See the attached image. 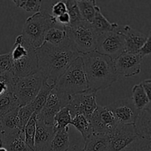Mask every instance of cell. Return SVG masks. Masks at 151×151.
I'll list each match as a JSON object with an SVG mask.
<instances>
[{
  "instance_id": "cell-6",
  "label": "cell",
  "mask_w": 151,
  "mask_h": 151,
  "mask_svg": "<svg viewBox=\"0 0 151 151\" xmlns=\"http://www.w3.org/2000/svg\"><path fill=\"white\" fill-rule=\"evenodd\" d=\"M45 81L47 79L40 71L29 76L16 78L13 93L19 106H25L33 101Z\"/></svg>"
},
{
  "instance_id": "cell-1",
  "label": "cell",
  "mask_w": 151,
  "mask_h": 151,
  "mask_svg": "<svg viewBox=\"0 0 151 151\" xmlns=\"http://www.w3.org/2000/svg\"><path fill=\"white\" fill-rule=\"evenodd\" d=\"M38 71L50 84H55L71 63L81 56L69 38L58 45L44 42L35 50Z\"/></svg>"
},
{
  "instance_id": "cell-14",
  "label": "cell",
  "mask_w": 151,
  "mask_h": 151,
  "mask_svg": "<svg viewBox=\"0 0 151 151\" xmlns=\"http://www.w3.org/2000/svg\"><path fill=\"white\" fill-rule=\"evenodd\" d=\"M110 139L111 151H120L138 138L134 125L119 123L111 133Z\"/></svg>"
},
{
  "instance_id": "cell-27",
  "label": "cell",
  "mask_w": 151,
  "mask_h": 151,
  "mask_svg": "<svg viewBox=\"0 0 151 151\" xmlns=\"http://www.w3.org/2000/svg\"><path fill=\"white\" fill-rule=\"evenodd\" d=\"M72 117L67 107H64L60 109L54 117L53 130L55 133L66 127H69V125H70L72 122Z\"/></svg>"
},
{
  "instance_id": "cell-42",
  "label": "cell",
  "mask_w": 151,
  "mask_h": 151,
  "mask_svg": "<svg viewBox=\"0 0 151 151\" xmlns=\"http://www.w3.org/2000/svg\"><path fill=\"white\" fill-rule=\"evenodd\" d=\"M4 135H3V133L0 131V148L4 147Z\"/></svg>"
},
{
  "instance_id": "cell-28",
  "label": "cell",
  "mask_w": 151,
  "mask_h": 151,
  "mask_svg": "<svg viewBox=\"0 0 151 151\" xmlns=\"http://www.w3.org/2000/svg\"><path fill=\"white\" fill-rule=\"evenodd\" d=\"M20 107L13 92L0 96V116Z\"/></svg>"
},
{
  "instance_id": "cell-37",
  "label": "cell",
  "mask_w": 151,
  "mask_h": 151,
  "mask_svg": "<svg viewBox=\"0 0 151 151\" xmlns=\"http://www.w3.org/2000/svg\"><path fill=\"white\" fill-rule=\"evenodd\" d=\"M150 44H151V33L150 32H149L148 35H147V38L146 40L145 43L143 44L142 47L140 48V50H139L138 53L142 58H145V56L150 55L151 52V49H150Z\"/></svg>"
},
{
  "instance_id": "cell-12",
  "label": "cell",
  "mask_w": 151,
  "mask_h": 151,
  "mask_svg": "<svg viewBox=\"0 0 151 151\" xmlns=\"http://www.w3.org/2000/svg\"><path fill=\"white\" fill-rule=\"evenodd\" d=\"M119 123L134 125L139 114L131 97H125L107 106Z\"/></svg>"
},
{
  "instance_id": "cell-39",
  "label": "cell",
  "mask_w": 151,
  "mask_h": 151,
  "mask_svg": "<svg viewBox=\"0 0 151 151\" xmlns=\"http://www.w3.org/2000/svg\"><path fill=\"white\" fill-rule=\"evenodd\" d=\"M15 80H16V78H14L13 74L10 72L0 70V81H8V82L14 83Z\"/></svg>"
},
{
  "instance_id": "cell-3",
  "label": "cell",
  "mask_w": 151,
  "mask_h": 151,
  "mask_svg": "<svg viewBox=\"0 0 151 151\" xmlns=\"http://www.w3.org/2000/svg\"><path fill=\"white\" fill-rule=\"evenodd\" d=\"M58 24L55 18L46 10H43L34 13L26 19L21 35L27 45L36 50L44 43L47 31L57 27Z\"/></svg>"
},
{
  "instance_id": "cell-30",
  "label": "cell",
  "mask_w": 151,
  "mask_h": 151,
  "mask_svg": "<svg viewBox=\"0 0 151 151\" xmlns=\"http://www.w3.org/2000/svg\"><path fill=\"white\" fill-rule=\"evenodd\" d=\"M67 38L66 31L63 28L53 27L49 29L46 33L44 37V42L49 43V44H53V45H58L61 44Z\"/></svg>"
},
{
  "instance_id": "cell-40",
  "label": "cell",
  "mask_w": 151,
  "mask_h": 151,
  "mask_svg": "<svg viewBox=\"0 0 151 151\" xmlns=\"http://www.w3.org/2000/svg\"><path fill=\"white\" fill-rule=\"evenodd\" d=\"M58 24H60L62 25V27L68 26L70 24V18H69V14L67 13H63V14L60 15L58 17L56 18Z\"/></svg>"
},
{
  "instance_id": "cell-13",
  "label": "cell",
  "mask_w": 151,
  "mask_h": 151,
  "mask_svg": "<svg viewBox=\"0 0 151 151\" xmlns=\"http://www.w3.org/2000/svg\"><path fill=\"white\" fill-rule=\"evenodd\" d=\"M142 59L138 53L124 52L114 60L116 75L128 78L139 74L141 72Z\"/></svg>"
},
{
  "instance_id": "cell-29",
  "label": "cell",
  "mask_w": 151,
  "mask_h": 151,
  "mask_svg": "<svg viewBox=\"0 0 151 151\" xmlns=\"http://www.w3.org/2000/svg\"><path fill=\"white\" fill-rule=\"evenodd\" d=\"M36 120L37 114L34 113L27 123L24 130L25 143L27 147L32 151L34 150V137H35V129H36Z\"/></svg>"
},
{
  "instance_id": "cell-44",
  "label": "cell",
  "mask_w": 151,
  "mask_h": 151,
  "mask_svg": "<svg viewBox=\"0 0 151 151\" xmlns=\"http://www.w3.org/2000/svg\"><path fill=\"white\" fill-rule=\"evenodd\" d=\"M0 151H7L4 147H1V148H0Z\"/></svg>"
},
{
  "instance_id": "cell-25",
  "label": "cell",
  "mask_w": 151,
  "mask_h": 151,
  "mask_svg": "<svg viewBox=\"0 0 151 151\" xmlns=\"http://www.w3.org/2000/svg\"><path fill=\"white\" fill-rule=\"evenodd\" d=\"M132 100L139 111H142L150 105V100L146 95L141 83L137 84L132 88Z\"/></svg>"
},
{
  "instance_id": "cell-7",
  "label": "cell",
  "mask_w": 151,
  "mask_h": 151,
  "mask_svg": "<svg viewBox=\"0 0 151 151\" xmlns=\"http://www.w3.org/2000/svg\"><path fill=\"white\" fill-rule=\"evenodd\" d=\"M95 51L113 60L125 52V38L121 32L120 26L115 30L99 35Z\"/></svg>"
},
{
  "instance_id": "cell-43",
  "label": "cell",
  "mask_w": 151,
  "mask_h": 151,
  "mask_svg": "<svg viewBox=\"0 0 151 151\" xmlns=\"http://www.w3.org/2000/svg\"><path fill=\"white\" fill-rule=\"evenodd\" d=\"M67 151H83V149H81L79 146L73 145L72 147H69Z\"/></svg>"
},
{
  "instance_id": "cell-36",
  "label": "cell",
  "mask_w": 151,
  "mask_h": 151,
  "mask_svg": "<svg viewBox=\"0 0 151 151\" xmlns=\"http://www.w3.org/2000/svg\"><path fill=\"white\" fill-rule=\"evenodd\" d=\"M67 13L66 5L64 1H58L52 7V16L56 19L60 15Z\"/></svg>"
},
{
  "instance_id": "cell-33",
  "label": "cell",
  "mask_w": 151,
  "mask_h": 151,
  "mask_svg": "<svg viewBox=\"0 0 151 151\" xmlns=\"http://www.w3.org/2000/svg\"><path fill=\"white\" fill-rule=\"evenodd\" d=\"M64 2L66 5L67 13L70 18V24H73L83 20L77 0H65Z\"/></svg>"
},
{
  "instance_id": "cell-41",
  "label": "cell",
  "mask_w": 151,
  "mask_h": 151,
  "mask_svg": "<svg viewBox=\"0 0 151 151\" xmlns=\"http://www.w3.org/2000/svg\"><path fill=\"white\" fill-rule=\"evenodd\" d=\"M141 85L142 86L143 89H144L146 95L147 96V97H148L149 99L150 100L151 97V80L150 78H148V79H146L144 81H142V82L141 83Z\"/></svg>"
},
{
  "instance_id": "cell-32",
  "label": "cell",
  "mask_w": 151,
  "mask_h": 151,
  "mask_svg": "<svg viewBox=\"0 0 151 151\" xmlns=\"http://www.w3.org/2000/svg\"><path fill=\"white\" fill-rule=\"evenodd\" d=\"M13 2L19 8H22L25 11L38 13L41 10V0H13Z\"/></svg>"
},
{
  "instance_id": "cell-16",
  "label": "cell",
  "mask_w": 151,
  "mask_h": 151,
  "mask_svg": "<svg viewBox=\"0 0 151 151\" xmlns=\"http://www.w3.org/2000/svg\"><path fill=\"white\" fill-rule=\"evenodd\" d=\"M121 32L125 38V52L137 53L145 43L147 35L131 27L129 25L120 26Z\"/></svg>"
},
{
  "instance_id": "cell-4",
  "label": "cell",
  "mask_w": 151,
  "mask_h": 151,
  "mask_svg": "<svg viewBox=\"0 0 151 151\" xmlns=\"http://www.w3.org/2000/svg\"><path fill=\"white\" fill-rule=\"evenodd\" d=\"M55 88L69 96L88 89L81 56L74 60L64 73L58 78L55 83Z\"/></svg>"
},
{
  "instance_id": "cell-17",
  "label": "cell",
  "mask_w": 151,
  "mask_h": 151,
  "mask_svg": "<svg viewBox=\"0 0 151 151\" xmlns=\"http://www.w3.org/2000/svg\"><path fill=\"white\" fill-rule=\"evenodd\" d=\"M139 138L151 140V109L150 105L140 111L134 124Z\"/></svg>"
},
{
  "instance_id": "cell-21",
  "label": "cell",
  "mask_w": 151,
  "mask_h": 151,
  "mask_svg": "<svg viewBox=\"0 0 151 151\" xmlns=\"http://www.w3.org/2000/svg\"><path fill=\"white\" fill-rule=\"evenodd\" d=\"M19 109V108H17L2 116H0V131L3 133H9L20 130L18 119Z\"/></svg>"
},
{
  "instance_id": "cell-19",
  "label": "cell",
  "mask_w": 151,
  "mask_h": 151,
  "mask_svg": "<svg viewBox=\"0 0 151 151\" xmlns=\"http://www.w3.org/2000/svg\"><path fill=\"white\" fill-rule=\"evenodd\" d=\"M83 151H111L109 134H92L85 140Z\"/></svg>"
},
{
  "instance_id": "cell-2",
  "label": "cell",
  "mask_w": 151,
  "mask_h": 151,
  "mask_svg": "<svg viewBox=\"0 0 151 151\" xmlns=\"http://www.w3.org/2000/svg\"><path fill=\"white\" fill-rule=\"evenodd\" d=\"M88 88L97 92L111 86L117 81L114 60L94 51L81 55Z\"/></svg>"
},
{
  "instance_id": "cell-11",
  "label": "cell",
  "mask_w": 151,
  "mask_h": 151,
  "mask_svg": "<svg viewBox=\"0 0 151 151\" xmlns=\"http://www.w3.org/2000/svg\"><path fill=\"white\" fill-rule=\"evenodd\" d=\"M38 71V59L35 49L29 46L22 56L12 60L10 72L15 78L29 76Z\"/></svg>"
},
{
  "instance_id": "cell-20",
  "label": "cell",
  "mask_w": 151,
  "mask_h": 151,
  "mask_svg": "<svg viewBox=\"0 0 151 151\" xmlns=\"http://www.w3.org/2000/svg\"><path fill=\"white\" fill-rule=\"evenodd\" d=\"M91 24L98 35L105 32L115 30L119 27L118 24L109 22L103 14L100 7L97 5L95 7V15Z\"/></svg>"
},
{
  "instance_id": "cell-23",
  "label": "cell",
  "mask_w": 151,
  "mask_h": 151,
  "mask_svg": "<svg viewBox=\"0 0 151 151\" xmlns=\"http://www.w3.org/2000/svg\"><path fill=\"white\" fill-rule=\"evenodd\" d=\"M55 84H50L48 81H45L40 89L39 92L38 93L37 96L32 103V107L34 109V111L36 114H38L44 106L47 97L51 92L52 90L54 88Z\"/></svg>"
},
{
  "instance_id": "cell-26",
  "label": "cell",
  "mask_w": 151,
  "mask_h": 151,
  "mask_svg": "<svg viewBox=\"0 0 151 151\" xmlns=\"http://www.w3.org/2000/svg\"><path fill=\"white\" fill-rule=\"evenodd\" d=\"M83 20L92 23L95 15L97 2L95 0H78L77 1Z\"/></svg>"
},
{
  "instance_id": "cell-15",
  "label": "cell",
  "mask_w": 151,
  "mask_h": 151,
  "mask_svg": "<svg viewBox=\"0 0 151 151\" xmlns=\"http://www.w3.org/2000/svg\"><path fill=\"white\" fill-rule=\"evenodd\" d=\"M54 135L53 126L45 125L37 119L33 151H51V143Z\"/></svg>"
},
{
  "instance_id": "cell-8",
  "label": "cell",
  "mask_w": 151,
  "mask_h": 151,
  "mask_svg": "<svg viewBox=\"0 0 151 151\" xmlns=\"http://www.w3.org/2000/svg\"><path fill=\"white\" fill-rule=\"evenodd\" d=\"M71 96L58 91L54 87L47 97L44 106L37 114V119L44 122L45 125L53 126L54 117L56 114L66 107L69 104Z\"/></svg>"
},
{
  "instance_id": "cell-18",
  "label": "cell",
  "mask_w": 151,
  "mask_h": 151,
  "mask_svg": "<svg viewBox=\"0 0 151 151\" xmlns=\"http://www.w3.org/2000/svg\"><path fill=\"white\" fill-rule=\"evenodd\" d=\"M3 135L4 141V147L7 151H32L25 143L24 131L17 130L13 132L3 133Z\"/></svg>"
},
{
  "instance_id": "cell-10",
  "label": "cell",
  "mask_w": 151,
  "mask_h": 151,
  "mask_svg": "<svg viewBox=\"0 0 151 151\" xmlns=\"http://www.w3.org/2000/svg\"><path fill=\"white\" fill-rule=\"evenodd\" d=\"M88 120L91 123L93 134H109L119 124L107 106L99 105Z\"/></svg>"
},
{
  "instance_id": "cell-38",
  "label": "cell",
  "mask_w": 151,
  "mask_h": 151,
  "mask_svg": "<svg viewBox=\"0 0 151 151\" xmlns=\"http://www.w3.org/2000/svg\"><path fill=\"white\" fill-rule=\"evenodd\" d=\"M13 84L14 83L0 81V96L9 92H13Z\"/></svg>"
},
{
  "instance_id": "cell-34",
  "label": "cell",
  "mask_w": 151,
  "mask_h": 151,
  "mask_svg": "<svg viewBox=\"0 0 151 151\" xmlns=\"http://www.w3.org/2000/svg\"><path fill=\"white\" fill-rule=\"evenodd\" d=\"M120 151H151V140L137 138Z\"/></svg>"
},
{
  "instance_id": "cell-5",
  "label": "cell",
  "mask_w": 151,
  "mask_h": 151,
  "mask_svg": "<svg viewBox=\"0 0 151 151\" xmlns=\"http://www.w3.org/2000/svg\"><path fill=\"white\" fill-rule=\"evenodd\" d=\"M63 28L80 55L95 51L98 35L91 23L81 20L73 24L63 27Z\"/></svg>"
},
{
  "instance_id": "cell-22",
  "label": "cell",
  "mask_w": 151,
  "mask_h": 151,
  "mask_svg": "<svg viewBox=\"0 0 151 151\" xmlns=\"http://www.w3.org/2000/svg\"><path fill=\"white\" fill-rule=\"evenodd\" d=\"M69 127L55 133L51 143V151H67L70 147Z\"/></svg>"
},
{
  "instance_id": "cell-9",
  "label": "cell",
  "mask_w": 151,
  "mask_h": 151,
  "mask_svg": "<svg viewBox=\"0 0 151 151\" xmlns=\"http://www.w3.org/2000/svg\"><path fill=\"white\" fill-rule=\"evenodd\" d=\"M96 91L88 88L86 91L71 96L66 107L72 117L73 118L75 115L81 114L89 119L98 106L96 100Z\"/></svg>"
},
{
  "instance_id": "cell-35",
  "label": "cell",
  "mask_w": 151,
  "mask_h": 151,
  "mask_svg": "<svg viewBox=\"0 0 151 151\" xmlns=\"http://www.w3.org/2000/svg\"><path fill=\"white\" fill-rule=\"evenodd\" d=\"M12 66V59L10 52L0 54V70L10 72Z\"/></svg>"
},
{
  "instance_id": "cell-31",
  "label": "cell",
  "mask_w": 151,
  "mask_h": 151,
  "mask_svg": "<svg viewBox=\"0 0 151 151\" xmlns=\"http://www.w3.org/2000/svg\"><path fill=\"white\" fill-rule=\"evenodd\" d=\"M34 113L35 111H34L32 103L19 107V111H18V119H19V128L21 131H24L27 123Z\"/></svg>"
},
{
  "instance_id": "cell-24",
  "label": "cell",
  "mask_w": 151,
  "mask_h": 151,
  "mask_svg": "<svg viewBox=\"0 0 151 151\" xmlns=\"http://www.w3.org/2000/svg\"><path fill=\"white\" fill-rule=\"evenodd\" d=\"M70 125H72L81 133L84 140L86 139L90 135L93 134L92 128L89 120L83 115H75L72 118Z\"/></svg>"
}]
</instances>
